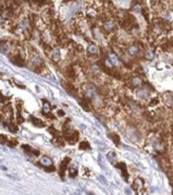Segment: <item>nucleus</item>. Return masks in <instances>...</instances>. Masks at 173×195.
<instances>
[{"mask_svg": "<svg viewBox=\"0 0 173 195\" xmlns=\"http://www.w3.org/2000/svg\"><path fill=\"white\" fill-rule=\"evenodd\" d=\"M33 52L31 53V55H30V60H28V63H30V66H31V68H33V70H35L36 72H41V70H42V68L44 67V61H43V59H42V57L40 56V54L36 51V50H34V48H33V50H32Z\"/></svg>", "mask_w": 173, "mask_h": 195, "instance_id": "obj_1", "label": "nucleus"}, {"mask_svg": "<svg viewBox=\"0 0 173 195\" xmlns=\"http://www.w3.org/2000/svg\"><path fill=\"white\" fill-rule=\"evenodd\" d=\"M40 163L42 166H44L46 168L47 172H54L55 171V167L53 166V162L49 157H47V156L42 157L40 160Z\"/></svg>", "mask_w": 173, "mask_h": 195, "instance_id": "obj_2", "label": "nucleus"}, {"mask_svg": "<svg viewBox=\"0 0 173 195\" xmlns=\"http://www.w3.org/2000/svg\"><path fill=\"white\" fill-rule=\"evenodd\" d=\"M133 188L135 189L136 192H138L139 194L143 193V190L145 189V185H144V181L142 180V178H138L134 181L133 183Z\"/></svg>", "mask_w": 173, "mask_h": 195, "instance_id": "obj_3", "label": "nucleus"}, {"mask_svg": "<svg viewBox=\"0 0 173 195\" xmlns=\"http://www.w3.org/2000/svg\"><path fill=\"white\" fill-rule=\"evenodd\" d=\"M11 61L15 64V65H17V66H23L24 65V59H23V57L20 55V54H15V55H13L12 57H11Z\"/></svg>", "mask_w": 173, "mask_h": 195, "instance_id": "obj_4", "label": "nucleus"}, {"mask_svg": "<svg viewBox=\"0 0 173 195\" xmlns=\"http://www.w3.org/2000/svg\"><path fill=\"white\" fill-rule=\"evenodd\" d=\"M69 162H70V159H69V158H65V159L63 160V162L61 163V165H60V171H59V174H60L61 178H64L65 171L67 170V167H68Z\"/></svg>", "mask_w": 173, "mask_h": 195, "instance_id": "obj_5", "label": "nucleus"}, {"mask_svg": "<svg viewBox=\"0 0 173 195\" xmlns=\"http://www.w3.org/2000/svg\"><path fill=\"white\" fill-rule=\"evenodd\" d=\"M48 55H49L50 58L53 59L54 61H59L60 58H61V52H60L59 49H52V50L48 53Z\"/></svg>", "mask_w": 173, "mask_h": 195, "instance_id": "obj_6", "label": "nucleus"}, {"mask_svg": "<svg viewBox=\"0 0 173 195\" xmlns=\"http://www.w3.org/2000/svg\"><path fill=\"white\" fill-rule=\"evenodd\" d=\"M103 28H104V30H105L106 32L110 33V32H113V31L116 30L117 26H116V23H114V21H112V20H106V21L103 24Z\"/></svg>", "mask_w": 173, "mask_h": 195, "instance_id": "obj_7", "label": "nucleus"}, {"mask_svg": "<svg viewBox=\"0 0 173 195\" xmlns=\"http://www.w3.org/2000/svg\"><path fill=\"white\" fill-rule=\"evenodd\" d=\"M10 51V45L6 41H1L0 42V52L3 54H8Z\"/></svg>", "mask_w": 173, "mask_h": 195, "instance_id": "obj_8", "label": "nucleus"}, {"mask_svg": "<svg viewBox=\"0 0 173 195\" xmlns=\"http://www.w3.org/2000/svg\"><path fill=\"white\" fill-rule=\"evenodd\" d=\"M127 51H128V53L131 55V56H136V55H138L139 53H140V47L139 46H137V45H131V46H129L128 47V49H127Z\"/></svg>", "mask_w": 173, "mask_h": 195, "instance_id": "obj_9", "label": "nucleus"}, {"mask_svg": "<svg viewBox=\"0 0 173 195\" xmlns=\"http://www.w3.org/2000/svg\"><path fill=\"white\" fill-rule=\"evenodd\" d=\"M117 168H119V169L121 170V172H122L123 176H124V177L126 178V180L128 181V179H129V174H128V172H127L126 165H125L124 163H120V164H118V165H117Z\"/></svg>", "mask_w": 173, "mask_h": 195, "instance_id": "obj_10", "label": "nucleus"}, {"mask_svg": "<svg viewBox=\"0 0 173 195\" xmlns=\"http://www.w3.org/2000/svg\"><path fill=\"white\" fill-rule=\"evenodd\" d=\"M142 79L140 78V77H138V76H135V77H133L132 78V80H131V86L132 88H138V86H140V85H142Z\"/></svg>", "mask_w": 173, "mask_h": 195, "instance_id": "obj_11", "label": "nucleus"}, {"mask_svg": "<svg viewBox=\"0 0 173 195\" xmlns=\"http://www.w3.org/2000/svg\"><path fill=\"white\" fill-rule=\"evenodd\" d=\"M30 119H31V121L33 122V124L36 125V126H38V127H44V126L46 125L42 120H40L39 118H36V117H34V116H31Z\"/></svg>", "mask_w": 173, "mask_h": 195, "instance_id": "obj_12", "label": "nucleus"}, {"mask_svg": "<svg viewBox=\"0 0 173 195\" xmlns=\"http://www.w3.org/2000/svg\"><path fill=\"white\" fill-rule=\"evenodd\" d=\"M22 149H24L27 154H34V156H39L40 155V151L39 150H36L34 148H32L30 145H26V144H22Z\"/></svg>", "mask_w": 173, "mask_h": 195, "instance_id": "obj_13", "label": "nucleus"}, {"mask_svg": "<svg viewBox=\"0 0 173 195\" xmlns=\"http://www.w3.org/2000/svg\"><path fill=\"white\" fill-rule=\"evenodd\" d=\"M87 51H88V53H89L90 55H96V54H98V48H97V46L94 45V44H90V45L88 46Z\"/></svg>", "mask_w": 173, "mask_h": 195, "instance_id": "obj_14", "label": "nucleus"}, {"mask_svg": "<svg viewBox=\"0 0 173 195\" xmlns=\"http://www.w3.org/2000/svg\"><path fill=\"white\" fill-rule=\"evenodd\" d=\"M8 128H9V130L11 132H17L18 131V128H17V126L14 124V123H12V122H9V123H7V125H6Z\"/></svg>", "mask_w": 173, "mask_h": 195, "instance_id": "obj_15", "label": "nucleus"}, {"mask_svg": "<svg viewBox=\"0 0 173 195\" xmlns=\"http://www.w3.org/2000/svg\"><path fill=\"white\" fill-rule=\"evenodd\" d=\"M66 73H67V76L70 77V78H75V71L73 70L72 67H68L66 69Z\"/></svg>", "mask_w": 173, "mask_h": 195, "instance_id": "obj_16", "label": "nucleus"}, {"mask_svg": "<svg viewBox=\"0 0 173 195\" xmlns=\"http://www.w3.org/2000/svg\"><path fill=\"white\" fill-rule=\"evenodd\" d=\"M164 102L166 103L167 106L172 107L173 106V95H170L168 98H164Z\"/></svg>", "mask_w": 173, "mask_h": 195, "instance_id": "obj_17", "label": "nucleus"}, {"mask_svg": "<svg viewBox=\"0 0 173 195\" xmlns=\"http://www.w3.org/2000/svg\"><path fill=\"white\" fill-rule=\"evenodd\" d=\"M43 103H44V111H43V113H49V111L51 109L50 103L47 102L46 100H43Z\"/></svg>", "mask_w": 173, "mask_h": 195, "instance_id": "obj_18", "label": "nucleus"}, {"mask_svg": "<svg viewBox=\"0 0 173 195\" xmlns=\"http://www.w3.org/2000/svg\"><path fill=\"white\" fill-rule=\"evenodd\" d=\"M77 169L75 168V167H71L70 169H69V176L70 177H72V178H74V177H76L77 176Z\"/></svg>", "mask_w": 173, "mask_h": 195, "instance_id": "obj_19", "label": "nucleus"}, {"mask_svg": "<svg viewBox=\"0 0 173 195\" xmlns=\"http://www.w3.org/2000/svg\"><path fill=\"white\" fill-rule=\"evenodd\" d=\"M79 147H80V149H88L89 148V143L87 141H83V142L80 143Z\"/></svg>", "mask_w": 173, "mask_h": 195, "instance_id": "obj_20", "label": "nucleus"}, {"mask_svg": "<svg viewBox=\"0 0 173 195\" xmlns=\"http://www.w3.org/2000/svg\"><path fill=\"white\" fill-rule=\"evenodd\" d=\"M8 138L5 136V135H3V134H0V143H2V144H4V143H8Z\"/></svg>", "mask_w": 173, "mask_h": 195, "instance_id": "obj_21", "label": "nucleus"}, {"mask_svg": "<svg viewBox=\"0 0 173 195\" xmlns=\"http://www.w3.org/2000/svg\"><path fill=\"white\" fill-rule=\"evenodd\" d=\"M7 144H8L9 146H11V147H14V146L17 144V140H16V139H14V138H12V139H9Z\"/></svg>", "mask_w": 173, "mask_h": 195, "instance_id": "obj_22", "label": "nucleus"}, {"mask_svg": "<svg viewBox=\"0 0 173 195\" xmlns=\"http://www.w3.org/2000/svg\"><path fill=\"white\" fill-rule=\"evenodd\" d=\"M107 159H108L111 163H114V160L117 159V157H116V155H114L113 153H110V154L107 155Z\"/></svg>", "mask_w": 173, "mask_h": 195, "instance_id": "obj_23", "label": "nucleus"}, {"mask_svg": "<svg viewBox=\"0 0 173 195\" xmlns=\"http://www.w3.org/2000/svg\"><path fill=\"white\" fill-rule=\"evenodd\" d=\"M7 100H8V98H7V97L3 96V95H2V93H0V103H5Z\"/></svg>", "mask_w": 173, "mask_h": 195, "instance_id": "obj_24", "label": "nucleus"}, {"mask_svg": "<svg viewBox=\"0 0 173 195\" xmlns=\"http://www.w3.org/2000/svg\"><path fill=\"white\" fill-rule=\"evenodd\" d=\"M146 57H147V58H150V59H152V54H151V53H149V52H147V54H146Z\"/></svg>", "mask_w": 173, "mask_h": 195, "instance_id": "obj_25", "label": "nucleus"}, {"mask_svg": "<svg viewBox=\"0 0 173 195\" xmlns=\"http://www.w3.org/2000/svg\"><path fill=\"white\" fill-rule=\"evenodd\" d=\"M58 113H59V116H64V112L63 111H59Z\"/></svg>", "mask_w": 173, "mask_h": 195, "instance_id": "obj_26", "label": "nucleus"}, {"mask_svg": "<svg viewBox=\"0 0 173 195\" xmlns=\"http://www.w3.org/2000/svg\"><path fill=\"white\" fill-rule=\"evenodd\" d=\"M0 120H1V117H0Z\"/></svg>", "mask_w": 173, "mask_h": 195, "instance_id": "obj_27", "label": "nucleus"}]
</instances>
